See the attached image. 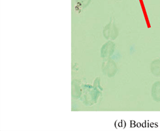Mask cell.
<instances>
[{
	"label": "cell",
	"mask_w": 160,
	"mask_h": 131,
	"mask_svg": "<svg viewBox=\"0 0 160 131\" xmlns=\"http://www.w3.org/2000/svg\"><path fill=\"white\" fill-rule=\"evenodd\" d=\"M152 97L156 102H160V81L156 82L152 85Z\"/></svg>",
	"instance_id": "6da1fadb"
},
{
	"label": "cell",
	"mask_w": 160,
	"mask_h": 131,
	"mask_svg": "<svg viewBox=\"0 0 160 131\" xmlns=\"http://www.w3.org/2000/svg\"><path fill=\"white\" fill-rule=\"evenodd\" d=\"M151 71L155 76H160V60H156L151 64Z\"/></svg>",
	"instance_id": "7a4b0ae2"
}]
</instances>
